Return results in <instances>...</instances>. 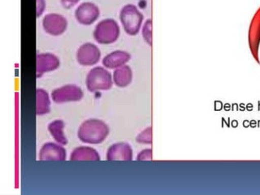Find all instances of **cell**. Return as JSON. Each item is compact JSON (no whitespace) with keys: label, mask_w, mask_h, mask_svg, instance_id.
Instances as JSON below:
<instances>
[{"label":"cell","mask_w":260,"mask_h":195,"mask_svg":"<svg viewBox=\"0 0 260 195\" xmlns=\"http://www.w3.org/2000/svg\"><path fill=\"white\" fill-rule=\"evenodd\" d=\"M80 0H60V4L64 9H71L78 5Z\"/></svg>","instance_id":"cell-21"},{"label":"cell","mask_w":260,"mask_h":195,"mask_svg":"<svg viewBox=\"0 0 260 195\" xmlns=\"http://www.w3.org/2000/svg\"><path fill=\"white\" fill-rule=\"evenodd\" d=\"M110 132V127L103 120L89 118L81 123L77 135L83 143L99 145L107 138Z\"/></svg>","instance_id":"cell-1"},{"label":"cell","mask_w":260,"mask_h":195,"mask_svg":"<svg viewBox=\"0 0 260 195\" xmlns=\"http://www.w3.org/2000/svg\"><path fill=\"white\" fill-rule=\"evenodd\" d=\"M100 9L97 5L91 2H84L81 4L75 10V18L81 25H91L100 17Z\"/></svg>","instance_id":"cell-8"},{"label":"cell","mask_w":260,"mask_h":195,"mask_svg":"<svg viewBox=\"0 0 260 195\" xmlns=\"http://www.w3.org/2000/svg\"><path fill=\"white\" fill-rule=\"evenodd\" d=\"M114 83L110 72L105 67H97L91 69L86 78L87 90L91 92L98 91H108Z\"/></svg>","instance_id":"cell-2"},{"label":"cell","mask_w":260,"mask_h":195,"mask_svg":"<svg viewBox=\"0 0 260 195\" xmlns=\"http://www.w3.org/2000/svg\"><path fill=\"white\" fill-rule=\"evenodd\" d=\"M66 123L61 119H56L52 121L48 124V132L56 141V143L62 145H67L68 144V139L64 134V129Z\"/></svg>","instance_id":"cell-14"},{"label":"cell","mask_w":260,"mask_h":195,"mask_svg":"<svg viewBox=\"0 0 260 195\" xmlns=\"http://www.w3.org/2000/svg\"><path fill=\"white\" fill-rule=\"evenodd\" d=\"M60 59L56 55L45 52L40 53L36 57V73L37 78H40L47 73L52 72L60 67Z\"/></svg>","instance_id":"cell-10"},{"label":"cell","mask_w":260,"mask_h":195,"mask_svg":"<svg viewBox=\"0 0 260 195\" xmlns=\"http://www.w3.org/2000/svg\"><path fill=\"white\" fill-rule=\"evenodd\" d=\"M44 31L52 36H60L67 31L68 21L67 18L57 13H49L43 19Z\"/></svg>","instance_id":"cell-6"},{"label":"cell","mask_w":260,"mask_h":195,"mask_svg":"<svg viewBox=\"0 0 260 195\" xmlns=\"http://www.w3.org/2000/svg\"><path fill=\"white\" fill-rule=\"evenodd\" d=\"M52 99L56 104H64L67 102H79L83 98V90L75 84H67L54 89Z\"/></svg>","instance_id":"cell-5"},{"label":"cell","mask_w":260,"mask_h":195,"mask_svg":"<svg viewBox=\"0 0 260 195\" xmlns=\"http://www.w3.org/2000/svg\"><path fill=\"white\" fill-rule=\"evenodd\" d=\"M67 150L60 144L47 142L42 146L39 154L40 161L63 162L67 160Z\"/></svg>","instance_id":"cell-9"},{"label":"cell","mask_w":260,"mask_h":195,"mask_svg":"<svg viewBox=\"0 0 260 195\" xmlns=\"http://www.w3.org/2000/svg\"><path fill=\"white\" fill-rule=\"evenodd\" d=\"M102 52L99 48L92 43L81 45L77 51V61L83 67H91L99 62Z\"/></svg>","instance_id":"cell-7"},{"label":"cell","mask_w":260,"mask_h":195,"mask_svg":"<svg viewBox=\"0 0 260 195\" xmlns=\"http://www.w3.org/2000/svg\"><path fill=\"white\" fill-rule=\"evenodd\" d=\"M70 160L73 162H96L101 160V156L94 148L90 146H79L73 150Z\"/></svg>","instance_id":"cell-13"},{"label":"cell","mask_w":260,"mask_h":195,"mask_svg":"<svg viewBox=\"0 0 260 195\" xmlns=\"http://www.w3.org/2000/svg\"><path fill=\"white\" fill-rule=\"evenodd\" d=\"M144 16L133 5H127L120 12V21L126 34L137 36L141 29Z\"/></svg>","instance_id":"cell-4"},{"label":"cell","mask_w":260,"mask_h":195,"mask_svg":"<svg viewBox=\"0 0 260 195\" xmlns=\"http://www.w3.org/2000/svg\"><path fill=\"white\" fill-rule=\"evenodd\" d=\"M142 36L145 41L149 45H152V21H151V19L145 21V25L143 26Z\"/></svg>","instance_id":"cell-18"},{"label":"cell","mask_w":260,"mask_h":195,"mask_svg":"<svg viewBox=\"0 0 260 195\" xmlns=\"http://www.w3.org/2000/svg\"><path fill=\"white\" fill-rule=\"evenodd\" d=\"M108 161H131L133 159V149L123 142L115 143L108 149Z\"/></svg>","instance_id":"cell-11"},{"label":"cell","mask_w":260,"mask_h":195,"mask_svg":"<svg viewBox=\"0 0 260 195\" xmlns=\"http://www.w3.org/2000/svg\"><path fill=\"white\" fill-rule=\"evenodd\" d=\"M131 55L125 51L117 50L106 55L102 60L104 67L110 70H116L123 67L130 60Z\"/></svg>","instance_id":"cell-12"},{"label":"cell","mask_w":260,"mask_h":195,"mask_svg":"<svg viewBox=\"0 0 260 195\" xmlns=\"http://www.w3.org/2000/svg\"><path fill=\"white\" fill-rule=\"evenodd\" d=\"M138 143L150 145L152 144V127H148L145 131L140 133L137 137Z\"/></svg>","instance_id":"cell-17"},{"label":"cell","mask_w":260,"mask_h":195,"mask_svg":"<svg viewBox=\"0 0 260 195\" xmlns=\"http://www.w3.org/2000/svg\"><path fill=\"white\" fill-rule=\"evenodd\" d=\"M51 111V99L48 91L42 88L36 90V114L44 115Z\"/></svg>","instance_id":"cell-15"},{"label":"cell","mask_w":260,"mask_h":195,"mask_svg":"<svg viewBox=\"0 0 260 195\" xmlns=\"http://www.w3.org/2000/svg\"><path fill=\"white\" fill-rule=\"evenodd\" d=\"M113 80L116 86L125 87L129 85L133 80V71L128 66H123L116 69L113 75Z\"/></svg>","instance_id":"cell-16"},{"label":"cell","mask_w":260,"mask_h":195,"mask_svg":"<svg viewBox=\"0 0 260 195\" xmlns=\"http://www.w3.org/2000/svg\"><path fill=\"white\" fill-rule=\"evenodd\" d=\"M151 159H152V150H150V149L143 150L137 156V160H139V161Z\"/></svg>","instance_id":"cell-19"},{"label":"cell","mask_w":260,"mask_h":195,"mask_svg":"<svg viewBox=\"0 0 260 195\" xmlns=\"http://www.w3.org/2000/svg\"><path fill=\"white\" fill-rule=\"evenodd\" d=\"M45 9V0H37V10H36V16H37V18L41 17L42 15L44 14Z\"/></svg>","instance_id":"cell-20"},{"label":"cell","mask_w":260,"mask_h":195,"mask_svg":"<svg viewBox=\"0 0 260 195\" xmlns=\"http://www.w3.org/2000/svg\"><path fill=\"white\" fill-rule=\"evenodd\" d=\"M120 35V29L118 23L114 19H105L100 21L95 26L93 36L95 41L100 44L108 45L114 44Z\"/></svg>","instance_id":"cell-3"}]
</instances>
